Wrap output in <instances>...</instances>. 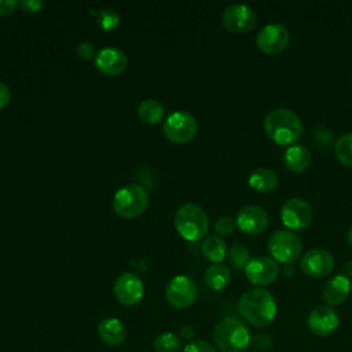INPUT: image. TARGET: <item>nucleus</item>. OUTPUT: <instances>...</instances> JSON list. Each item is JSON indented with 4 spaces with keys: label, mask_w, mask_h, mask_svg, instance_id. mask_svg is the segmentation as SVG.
I'll return each instance as SVG.
<instances>
[{
    "label": "nucleus",
    "mask_w": 352,
    "mask_h": 352,
    "mask_svg": "<svg viewBox=\"0 0 352 352\" xmlns=\"http://www.w3.org/2000/svg\"><path fill=\"white\" fill-rule=\"evenodd\" d=\"M334 151L342 165L352 168V132H346L337 139Z\"/></svg>",
    "instance_id": "25"
},
{
    "label": "nucleus",
    "mask_w": 352,
    "mask_h": 352,
    "mask_svg": "<svg viewBox=\"0 0 352 352\" xmlns=\"http://www.w3.org/2000/svg\"><path fill=\"white\" fill-rule=\"evenodd\" d=\"M236 223L230 216H220L214 223V231L221 236H228L234 232Z\"/></svg>",
    "instance_id": "29"
},
{
    "label": "nucleus",
    "mask_w": 352,
    "mask_h": 352,
    "mask_svg": "<svg viewBox=\"0 0 352 352\" xmlns=\"http://www.w3.org/2000/svg\"><path fill=\"white\" fill-rule=\"evenodd\" d=\"M314 219L311 205L302 198L287 199L280 209V220L287 230H304Z\"/></svg>",
    "instance_id": "8"
},
{
    "label": "nucleus",
    "mask_w": 352,
    "mask_h": 352,
    "mask_svg": "<svg viewBox=\"0 0 352 352\" xmlns=\"http://www.w3.org/2000/svg\"><path fill=\"white\" fill-rule=\"evenodd\" d=\"M249 186L258 192H271L278 186V175L271 168L260 166L250 172Z\"/></svg>",
    "instance_id": "20"
},
{
    "label": "nucleus",
    "mask_w": 352,
    "mask_h": 352,
    "mask_svg": "<svg viewBox=\"0 0 352 352\" xmlns=\"http://www.w3.org/2000/svg\"><path fill=\"white\" fill-rule=\"evenodd\" d=\"M162 132L170 143L184 144L195 138L198 122L195 117L187 111H175L164 121Z\"/></svg>",
    "instance_id": "7"
},
{
    "label": "nucleus",
    "mask_w": 352,
    "mask_h": 352,
    "mask_svg": "<svg viewBox=\"0 0 352 352\" xmlns=\"http://www.w3.org/2000/svg\"><path fill=\"white\" fill-rule=\"evenodd\" d=\"M301 271L312 278H324L334 268V257L324 249H311L300 260Z\"/></svg>",
    "instance_id": "14"
},
{
    "label": "nucleus",
    "mask_w": 352,
    "mask_h": 352,
    "mask_svg": "<svg viewBox=\"0 0 352 352\" xmlns=\"http://www.w3.org/2000/svg\"><path fill=\"white\" fill-rule=\"evenodd\" d=\"M96 51H95V47L88 43V41H82L77 45V55L84 59V60H89V59H94L96 56Z\"/></svg>",
    "instance_id": "31"
},
{
    "label": "nucleus",
    "mask_w": 352,
    "mask_h": 352,
    "mask_svg": "<svg viewBox=\"0 0 352 352\" xmlns=\"http://www.w3.org/2000/svg\"><path fill=\"white\" fill-rule=\"evenodd\" d=\"M94 16L99 25V28L104 32H110L118 28L120 25V15L116 10L113 8H103V10H98L96 12H94Z\"/></svg>",
    "instance_id": "27"
},
{
    "label": "nucleus",
    "mask_w": 352,
    "mask_h": 352,
    "mask_svg": "<svg viewBox=\"0 0 352 352\" xmlns=\"http://www.w3.org/2000/svg\"><path fill=\"white\" fill-rule=\"evenodd\" d=\"M256 12L246 4H231L221 14L223 26L231 33H246L256 25Z\"/></svg>",
    "instance_id": "10"
},
{
    "label": "nucleus",
    "mask_w": 352,
    "mask_h": 352,
    "mask_svg": "<svg viewBox=\"0 0 352 352\" xmlns=\"http://www.w3.org/2000/svg\"><path fill=\"white\" fill-rule=\"evenodd\" d=\"M285 165L292 172H304L311 162L309 150L302 144H292L285 151Z\"/></svg>",
    "instance_id": "21"
},
{
    "label": "nucleus",
    "mask_w": 352,
    "mask_h": 352,
    "mask_svg": "<svg viewBox=\"0 0 352 352\" xmlns=\"http://www.w3.org/2000/svg\"><path fill=\"white\" fill-rule=\"evenodd\" d=\"M241 316L254 327L270 326L276 316V302L274 296L265 289H249L238 301Z\"/></svg>",
    "instance_id": "1"
},
{
    "label": "nucleus",
    "mask_w": 352,
    "mask_h": 352,
    "mask_svg": "<svg viewBox=\"0 0 352 352\" xmlns=\"http://www.w3.org/2000/svg\"><path fill=\"white\" fill-rule=\"evenodd\" d=\"M180 337H182V340H186V341H188V342L194 341V340H192V338H194V329H192L191 326H188V324L183 326V327L180 329Z\"/></svg>",
    "instance_id": "36"
},
{
    "label": "nucleus",
    "mask_w": 352,
    "mask_h": 352,
    "mask_svg": "<svg viewBox=\"0 0 352 352\" xmlns=\"http://www.w3.org/2000/svg\"><path fill=\"white\" fill-rule=\"evenodd\" d=\"M19 1L15 0H0V16L10 15L15 11Z\"/></svg>",
    "instance_id": "33"
},
{
    "label": "nucleus",
    "mask_w": 352,
    "mask_h": 352,
    "mask_svg": "<svg viewBox=\"0 0 352 352\" xmlns=\"http://www.w3.org/2000/svg\"><path fill=\"white\" fill-rule=\"evenodd\" d=\"M98 336L104 344L116 346L125 341L126 329L120 319L106 318L98 326Z\"/></svg>",
    "instance_id": "19"
},
{
    "label": "nucleus",
    "mask_w": 352,
    "mask_h": 352,
    "mask_svg": "<svg viewBox=\"0 0 352 352\" xmlns=\"http://www.w3.org/2000/svg\"><path fill=\"white\" fill-rule=\"evenodd\" d=\"M166 301L175 308H187L197 298V286L187 275L173 276L165 287Z\"/></svg>",
    "instance_id": "9"
},
{
    "label": "nucleus",
    "mask_w": 352,
    "mask_h": 352,
    "mask_svg": "<svg viewBox=\"0 0 352 352\" xmlns=\"http://www.w3.org/2000/svg\"><path fill=\"white\" fill-rule=\"evenodd\" d=\"M342 275H344V276H346L348 279H349V278H352V260H349V261H346V263L344 264Z\"/></svg>",
    "instance_id": "37"
},
{
    "label": "nucleus",
    "mask_w": 352,
    "mask_h": 352,
    "mask_svg": "<svg viewBox=\"0 0 352 352\" xmlns=\"http://www.w3.org/2000/svg\"><path fill=\"white\" fill-rule=\"evenodd\" d=\"M183 352H216V349L205 340H194L183 348Z\"/></svg>",
    "instance_id": "30"
},
{
    "label": "nucleus",
    "mask_w": 352,
    "mask_h": 352,
    "mask_svg": "<svg viewBox=\"0 0 352 352\" xmlns=\"http://www.w3.org/2000/svg\"><path fill=\"white\" fill-rule=\"evenodd\" d=\"M11 100V91L7 84L0 82V110H3Z\"/></svg>",
    "instance_id": "35"
},
{
    "label": "nucleus",
    "mask_w": 352,
    "mask_h": 352,
    "mask_svg": "<svg viewBox=\"0 0 352 352\" xmlns=\"http://www.w3.org/2000/svg\"><path fill=\"white\" fill-rule=\"evenodd\" d=\"M236 227L248 234H261L268 226V213L258 205H246L236 214Z\"/></svg>",
    "instance_id": "16"
},
{
    "label": "nucleus",
    "mask_w": 352,
    "mask_h": 352,
    "mask_svg": "<svg viewBox=\"0 0 352 352\" xmlns=\"http://www.w3.org/2000/svg\"><path fill=\"white\" fill-rule=\"evenodd\" d=\"M338 323L340 318L337 312L329 305H316L307 318L308 329L319 337L330 336L338 327Z\"/></svg>",
    "instance_id": "15"
},
{
    "label": "nucleus",
    "mask_w": 352,
    "mask_h": 352,
    "mask_svg": "<svg viewBox=\"0 0 352 352\" xmlns=\"http://www.w3.org/2000/svg\"><path fill=\"white\" fill-rule=\"evenodd\" d=\"M175 228L186 241H201L209 230L208 214L197 204H184L175 214Z\"/></svg>",
    "instance_id": "4"
},
{
    "label": "nucleus",
    "mask_w": 352,
    "mask_h": 352,
    "mask_svg": "<svg viewBox=\"0 0 352 352\" xmlns=\"http://www.w3.org/2000/svg\"><path fill=\"white\" fill-rule=\"evenodd\" d=\"M95 66L104 76H118L126 69L128 58L122 50L106 47L96 54Z\"/></svg>",
    "instance_id": "17"
},
{
    "label": "nucleus",
    "mask_w": 352,
    "mask_h": 352,
    "mask_svg": "<svg viewBox=\"0 0 352 352\" xmlns=\"http://www.w3.org/2000/svg\"><path fill=\"white\" fill-rule=\"evenodd\" d=\"M164 107L155 99H144L138 106V117L147 125H155L162 120Z\"/></svg>",
    "instance_id": "24"
},
{
    "label": "nucleus",
    "mask_w": 352,
    "mask_h": 352,
    "mask_svg": "<svg viewBox=\"0 0 352 352\" xmlns=\"http://www.w3.org/2000/svg\"><path fill=\"white\" fill-rule=\"evenodd\" d=\"M213 340L221 352H241L250 342V331L242 319L226 316L214 326Z\"/></svg>",
    "instance_id": "3"
},
{
    "label": "nucleus",
    "mask_w": 352,
    "mask_h": 352,
    "mask_svg": "<svg viewBox=\"0 0 352 352\" xmlns=\"http://www.w3.org/2000/svg\"><path fill=\"white\" fill-rule=\"evenodd\" d=\"M245 275L252 285L267 286L278 278L279 265L268 256H258L249 261L245 268Z\"/></svg>",
    "instance_id": "13"
},
{
    "label": "nucleus",
    "mask_w": 352,
    "mask_h": 352,
    "mask_svg": "<svg viewBox=\"0 0 352 352\" xmlns=\"http://www.w3.org/2000/svg\"><path fill=\"white\" fill-rule=\"evenodd\" d=\"M268 250L272 258L285 265L294 263L302 250L300 236L290 230H278L268 239Z\"/></svg>",
    "instance_id": "6"
},
{
    "label": "nucleus",
    "mask_w": 352,
    "mask_h": 352,
    "mask_svg": "<svg viewBox=\"0 0 352 352\" xmlns=\"http://www.w3.org/2000/svg\"><path fill=\"white\" fill-rule=\"evenodd\" d=\"M346 241H348V245H349V248L352 249V227H351V230H349V232H348Z\"/></svg>",
    "instance_id": "38"
},
{
    "label": "nucleus",
    "mask_w": 352,
    "mask_h": 352,
    "mask_svg": "<svg viewBox=\"0 0 352 352\" xmlns=\"http://www.w3.org/2000/svg\"><path fill=\"white\" fill-rule=\"evenodd\" d=\"M201 252L205 258H208L213 264H217L221 263L227 254V243L220 236L212 235L204 239L201 245Z\"/></svg>",
    "instance_id": "23"
},
{
    "label": "nucleus",
    "mask_w": 352,
    "mask_h": 352,
    "mask_svg": "<svg viewBox=\"0 0 352 352\" xmlns=\"http://www.w3.org/2000/svg\"><path fill=\"white\" fill-rule=\"evenodd\" d=\"M154 349L155 352H180L182 338L170 331L162 333L154 340Z\"/></svg>",
    "instance_id": "26"
},
{
    "label": "nucleus",
    "mask_w": 352,
    "mask_h": 352,
    "mask_svg": "<svg viewBox=\"0 0 352 352\" xmlns=\"http://www.w3.org/2000/svg\"><path fill=\"white\" fill-rule=\"evenodd\" d=\"M205 282L212 290H223L231 282V272L230 268L224 264H210L205 271Z\"/></svg>",
    "instance_id": "22"
},
{
    "label": "nucleus",
    "mask_w": 352,
    "mask_h": 352,
    "mask_svg": "<svg viewBox=\"0 0 352 352\" xmlns=\"http://www.w3.org/2000/svg\"><path fill=\"white\" fill-rule=\"evenodd\" d=\"M252 342L256 345V348L258 349H268L271 346V338L267 336V334H263V333H258L253 337Z\"/></svg>",
    "instance_id": "34"
},
{
    "label": "nucleus",
    "mask_w": 352,
    "mask_h": 352,
    "mask_svg": "<svg viewBox=\"0 0 352 352\" xmlns=\"http://www.w3.org/2000/svg\"><path fill=\"white\" fill-rule=\"evenodd\" d=\"M113 293L120 304L129 307L138 304L143 298L144 286L136 274L122 272L114 280Z\"/></svg>",
    "instance_id": "12"
},
{
    "label": "nucleus",
    "mask_w": 352,
    "mask_h": 352,
    "mask_svg": "<svg viewBox=\"0 0 352 352\" xmlns=\"http://www.w3.org/2000/svg\"><path fill=\"white\" fill-rule=\"evenodd\" d=\"M290 41L289 29L282 23H268L256 36V44L264 54L282 52Z\"/></svg>",
    "instance_id": "11"
},
{
    "label": "nucleus",
    "mask_w": 352,
    "mask_h": 352,
    "mask_svg": "<svg viewBox=\"0 0 352 352\" xmlns=\"http://www.w3.org/2000/svg\"><path fill=\"white\" fill-rule=\"evenodd\" d=\"M264 131L276 144L292 146L302 135V122L293 110L275 109L265 116Z\"/></svg>",
    "instance_id": "2"
},
{
    "label": "nucleus",
    "mask_w": 352,
    "mask_h": 352,
    "mask_svg": "<svg viewBox=\"0 0 352 352\" xmlns=\"http://www.w3.org/2000/svg\"><path fill=\"white\" fill-rule=\"evenodd\" d=\"M18 7L25 12H40L44 8V3L41 0H23L18 3Z\"/></svg>",
    "instance_id": "32"
},
{
    "label": "nucleus",
    "mask_w": 352,
    "mask_h": 352,
    "mask_svg": "<svg viewBox=\"0 0 352 352\" xmlns=\"http://www.w3.org/2000/svg\"><path fill=\"white\" fill-rule=\"evenodd\" d=\"M228 258H230L232 268H235L236 271L245 270L246 265L249 264V261L252 260L249 249L242 243H235L231 246V249L228 252Z\"/></svg>",
    "instance_id": "28"
},
{
    "label": "nucleus",
    "mask_w": 352,
    "mask_h": 352,
    "mask_svg": "<svg viewBox=\"0 0 352 352\" xmlns=\"http://www.w3.org/2000/svg\"><path fill=\"white\" fill-rule=\"evenodd\" d=\"M148 205V194L139 184H128L116 191L113 197V209L122 219H135L140 216Z\"/></svg>",
    "instance_id": "5"
},
{
    "label": "nucleus",
    "mask_w": 352,
    "mask_h": 352,
    "mask_svg": "<svg viewBox=\"0 0 352 352\" xmlns=\"http://www.w3.org/2000/svg\"><path fill=\"white\" fill-rule=\"evenodd\" d=\"M351 293V279L344 276L342 274L333 276L324 285L322 290V297L327 302L329 307L342 304Z\"/></svg>",
    "instance_id": "18"
}]
</instances>
